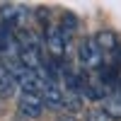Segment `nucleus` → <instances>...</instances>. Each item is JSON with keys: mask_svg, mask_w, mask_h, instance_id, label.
<instances>
[{"mask_svg": "<svg viewBox=\"0 0 121 121\" xmlns=\"http://www.w3.org/2000/svg\"><path fill=\"white\" fill-rule=\"evenodd\" d=\"M85 121H109V119L104 116V112H102V109H92V112H87Z\"/></svg>", "mask_w": 121, "mask_h": 121, "instance_id": "7", "label": "nucleus"}, {"mask_svg": "<svg viewBox=\"0 0 121 121\" xmlns=\"http://www.w3.org/2000/svg\"><path fill=\"white\" fill-rule=\"evenodd\" d=\"M60 121H70V119H60Z\"/></svg>", "mask_w": 121, "mask_h": 121, "instance_id": "8", "label": "nucleus"}, {"mask_svg": "<svg viewBox=\"0 0 121 121\" xmlns=\"http://www.w3.org/2000/svg\"><path fill=\"white\" fill-rule=\"evenodd\" d=\"M17 109L19 114L27 119H36L44 109V99L41 92H29V90H19V99H17Z\"/></svg>", "mask_w": 121, "mask_h": 121, "instance_id": "3", "label": "nucleus"}, {"mask_svg": "<svg viewBox=\"0 0 121 121\" xmlns=\"http://www.w3.org/2000/svg\"><path fill=\"white\" fill-rule=\"evenodd\" d=\"M78 56H80V63H82V68H85V70L99 73V70L104 68V53H102V48L97 46L95 36H90V39H82V41H80Z\"/></svg>", "mask_w": 121, "mask_h": 121, "instance_id": "2", "label": "nucleus"}, {"mask_svg": "<svg viewBox=\"0 0 121 121\" xmlns=\"http://www.w3.org/2000/svg\"><path fill=\"white\" fill-rule=\"evenodd\" d=\"M70 36L73 32L63 27V22H51L46 27L44 32V44L48 48V53H51L53 60H63L65 51H68V44H70Z\"/></svg>", "mask_w": 121, "mask_h": 121, "instance_id": "1", "label": "nucleus"}, {"mask_svg": "<svg viewBox=\"0 0 121 121\" xmlns=\"http://www.w3.org/2000/svg\"><path fill=\"white\" fill-rule=\"evenodd\" d=\"M27 15H29L27 7H22V5H3L0 7V22H3L7 29H12V32L24 29Z\"/></svg>", "mask_w": 121, "mask_h": 121, "instance_id": "4", "label": "nucleus"}, {"mask_svg": "<svg viewBox=\"0 0 121 121\" xmlns=\"http://www.w3.org/2000/svg\"><path fill=\"white\" fill-rule=\"evenodd\" d=\"M102 112L107 119H121V87L107 90L102 97Z\"/></svg>", "mask_w": 121, "mask_h": 121, "instance_id": "5", "label": "nucleus"}, {"mask_svg": "<svg viewBox=\"0 0 121 121\" xmlns=\"http://www.w3.org/2000/svg\"><path fill=\"white\" fill-rule=\"evenodd\" d=\"M12 92H15V78L10 75V70L0 60V97H10Z\"/></svg>", "mask_w": 121, "mask_h": 121, "instance_id": "6", "label": "nucleus"}]
</instances>
